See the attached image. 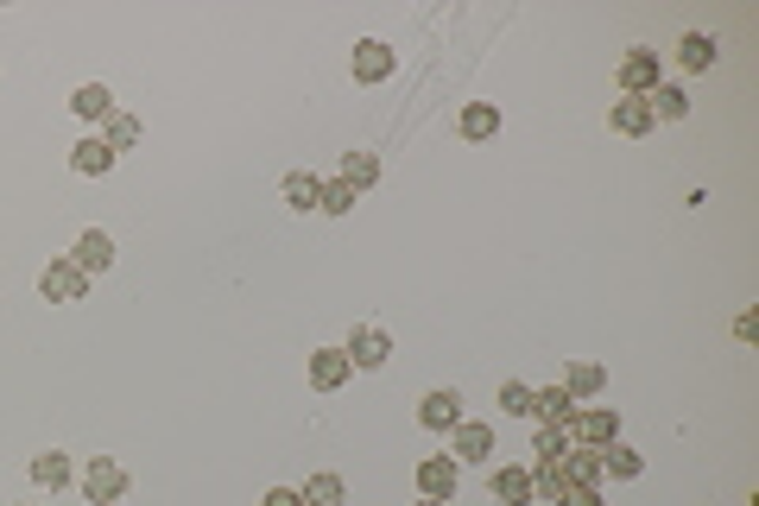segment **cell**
Segmentation results:
<instances>
[{
    "label": "cell",
    "instance_id": "cell-1",
    "mask_svg": "<svg viewBox=\"0 0 759 506\" xmlns=\"http://www.w3.org/2000/svg\"><path fill=\"white\" fill-rule=\"evenodd\" d=\"M38 298H45V304H82V298H89V273L76 266L70 253H57L45 273H38Z\"/></svg>",
    "mask_w": 759,
    "mask_h": 506
},
{
    "label": "cell",
    "instance_id": "cell-2",
    "mask_svg": "<svg viewBox=\"0 0 759 506\" xmlns=\"http://www.w3.org/2000/svg\"><path fill=\"white\" fill-rule=\"evenodd\" d=\"M570 443H588V450H602V443H614L620 437V411L614 405H576V418H570Z\"/></svg>",
    "mask_w": 759,
    "mask_h": 506
},
{
    "label": "cell",
    "instance_id": "cell-3",
    "mask_svg": "<svg viewBox=\"0 0 759 506\" xmlns=\"http://www.w3.org/2000/svg\"><path fill=\"white\" fill-rule=\"evenodd\" d=\"M399 70V51L386 45V38H361L349 57V76L361 82V89H374V82H386V76Z\"/></svg>",
    "mask_w": 759,
    "mask_h": 506
},
{
    "label": "cell",
    "instance_id": "cell-4",
    "mask_svg": "<svg viewBox=\"0 0 759 506\" xmlns=\"http://www.w3.org/2000/svg\"><path fill=\"white\" fill-rule=\"evenodd\" d=\"M82 494H89V506H114L127 494V469L114 462V455H89V469H82Z\"/></svg>",
    "mask_w": 759,
    "mask_h": 506
},
{
    "label": "cell",
    "instance_id": "cell-5",
    "mask_svg": "<svg viewBox=\"0 0 759 506\" xmlns=\"http://www.w3.org/2000/svg\"><path fill=\"white\" fill-rule=\"evenodd\" d=\"M349 367H361V374H374V367H386V354H393V336L386 329H374V323H354V336H349Z\"/></svg>",
    "mask_w": 759,
    "mask_h": 506
},
{
    "label": "cell",
    "instance_id": "cell-6",
    "mask_svg": "<svg viewBox=\"0 0 759 506\" xmlns=\"http://www.w3.org/2000/svg\"><path fill=\"white\" fill-rule=\"evenodd\" d=\"M455 481H462V462H455V455H425V462H418V494H425V501H455Z\"/></svg>",
    "mask_w": 759,
    "mask_h": 506
},
{
    "label": "cell",
    "instance_id": "cell-7",
    "mask_svg": "<svg viewBox=\"0 0 759 506\" xmlns=\"http://www.w3.org/2000/svg\"><path fill=\"white\" fill-rule=\"evenodd\" d=\"M418 425L437 430V437H450V430L462 425V393H450V386L425 393V399H418Z\"/></svg>",
    "mask_w": 759,
    "mask_h": 506
},
{
    "label": "cell",
    "instance_id": "cell-8",
    "mask_svg": "<svg viewBox=\"0 0 759 506\" xmlns=\"http://www.w3.org/2000/svg\"><path fill=\"white\" fill-rule=\"evenodd\" d=\"M70 260L89 278L108 273V266H114V234H108V228H82V234H76V248H70Z\"/></svg>",
    "mask_w": 759,
    "mask_h": 506
},
{
    "label": "cell",
    "instance_id": "cell-9",
    "mask_svg": "<svg viewBox=\"0 0 759 506\" xmlns=\"http://www.w3.org/2000/svg\"><path fill=\"white\" fill-rule=\"evenodd\" d=\"M620 89H627V96H652L658 89V51L632 45L627 57H620Z\"/></svg>",
    "mask_w": 759,
    "mask_h": 506
},
{
    "label": "cell",
    "instance_id": "cell-10",
    "mask_svg": "<svg viewBox=\"0 0 759 506\" xmlns=\"http://www.w3.org/2000/svg\"><path fill=\"white\" fill-rule=\"evenodd\" d=\"M450 455H455V462H487V455H494V425L462 418V425L450 430Z\"/></svg>",
    "mask_w": 759,
    "mask_h": 506
},
{
    "label": "cell",
    "instance_id": "cell-11",
    "mask_svg": "<svg viewBox=\"0 0 759 506\" xmlns=\"http://www.w3.org/2000/svg\"><path fill=\"white\" fill-rule=\"evenodd\" d=\"M114 158H121V152L108 146L101 133H89V140H76V152H70V172H76V177H108V172H114Z\"/></svg>",
    "mask_w": 759,
    "mask_h": 506
},
{
    "label": "cell",
    "instance_id": "cell-12",
    "mask_svg": "<svg viewBox=\"0 0 759 506\" xmlns=\"http://www.w3.org/2000/svg\"><path fill=\"white\" fill-rule=\"evenodd\" d=\"M607 127L614 133H627V140H639V133H652V108H646V96H620L614 108H607Z\"/></svg>",
    "mask_w": 759,
    "mask_h": 506
},
{
    "label": "cell",
    "instance_id": "cell-13",
    "mask_svg": "<svg viewBox=\"0 0 759 506\" xmlns=\"http://www.w3.org/2000/svg\"><path fill=\"white\" fill-rule=\"evenodd\" d=\"M487 494L501 506H531V469H494V475H487Z\"/></svg>",
    "mask_w": 759,
    "mask_h": 506
},
{
    "label": "cell",
    "instance_id": "cell-14",
    "mask_svg": "<svg viewBox=\"0 0 759 506\" xmlns=\"http://www.w3.org/2000/svg\"><path fill=\"white\" fill-rule=\"evenodd\" d=\"M349 374H354V367H349V354H342V349H317V354H310V386H317V393H336Z\"/></svg>",
    "mask_w": 759,
    "mask_h": 506
},
{
    "label": "cell",
    "instance_id": "cell-15",
    "mask_svg": "<svg viewBox=\"0 0 759 506\" xmlns=\"http://www.w3.org/2000/svg\"><path fill=\"white\" fill-rule=\"evenodd\" d=\"M455 133H462V140H494V133H501V108H494V101H469V108L455 114Z\"/></svg>",
    "mask_w": 759,
    "mask_h": 506
},
{
    "label": "cell",
    "instance_id": "cell-16",
    "mask_svg": "<svg viewBox=\"0 0 759 506\" xmlns=\"http://www.w3.org/2000/svg\"><path fill=\"white\" fill-rule=\"evenodd\" d=\"M531 418H538V425H570V418H576V399H570L563 386H538V393H531Z\"/></svg>",
    "mask_w": 759,
    "mask_h": 506
},
{
    "label": "cell",
    "instance_id": "cell-17",
    "mask_svg": "<svg viewBox=\"0 0 759 506\" xmlns=\"http://www.w3.org/2000/svg\"><path fill=\"white\" fill-rule=\"evenodd\" d=\"M563 393H570V399H602L607 374L595 367V361H570V367H563Z\"/></svg>",
    "mask_w": 759,
    "mask_h": 506
},
{
    "label": "cell",
    "instance_id": "cell-18",
    "mask_svg": "<svg viewBox=\"0 0 759 506\" xmlns=\"http://www.w3.org/2000/svg\"><path fill=\"white\" fill-rule=\"evenodd\" d=\"M563 475H570V487H602V450L570 443V455H563Z\"/></svg>",
    "mask_w": 759,
    "mask_h": 506
},
{
    "label": "cell",
    "instance_id": "cell-19",
    "mask_svg": "<svg viewBox=\"0 0 759 506\" xmlns=\"http://www.w3.org/2000/svg\"><path fill=\"white\" fill-rule=\"evenodd\" d=\"M715 57H722V45H715L708 32H683V38H678V64H683L690 76H703Z\"/></svg>",
    "mask_w": 759,
    "mask_h": 506
},
{
    "label": "cell",
    "instance_id": "cell-20",
    "mask_svg": "<svg viewBox=\"0 0 759 506\" xmlns=\"http://www.w3.org/2000/svg\"><path fill=\"white\" fill-rule=\"evenodd\" d=\"M602 475H614V481H632V475H646V455L632 450V443H602Z\"/></svg>",
    "mask_w": 759,
    "mask_h": 506
},
{
    "label": "cell",
    "instance_id": "cell-21",
    "mask_svg": "<svg viewBox=\"0 0 759 506\" xmlns=\"http://www.w3.org/2000/svg\"><path fill=\"white\" fill-rule=\"evenodd\" d=\"M70 108L76 114H82V121H108V114H114V89H108V82H82V89H76L70 96Z\"/></svg>",
    "mask_w": 759,
    "mask_h": 506
},
{
    "label": "cell",
    "instance_id": "cell-22",
    "mask_svg": "<svg viewBox=\"0 0 759 506\" xmlns=\"http://www.w3.org/2000/svg\"><path fill=\"white\" fill-rule=\"evenodd\" d=\"M563 494H570V475H563V462H538V469H531V501L557 506Z\"/></svg>",
    "mask_w": 759,
    "mask_h": 506
},
{
    "label": "cell",
    "instance_id": "cell-23",
    "mask_svg": "<svg viewBox=\"0 0 759 506\" xmlns=\"http://www.w3.org/2000/svg\"><path fill=\"white\" fill-rule=\"evenodd\" d=\"M32 481H38V487H51V494H57V487H70V455H64V450L32 455Z\"/></svg>",
    "mask_w": 759,
    "mask_h": 506
},
{
    "label": "cell",
    "instance_id": "cell-24",
    "mask_svg": "<svg viewBox=\"0 0 759 506\" xmlns=\"http://www.w3.org/2000/svg\"><path fill=\"white\" fill-rule=\"evenodd\" d=\"M336 177H342V184H354V197H361V190H374V184H380V158H374V152H349Z\"/></svg>",
    "mask_w": 759,
    "mask_h": 506
},
{
    "label": "cell",
    "instance_id": "cell-25",
    "mask_svg": "<svg viewBox=\"0 0 759 506\" xmlns=\"http://www.w3.org/2000/svg\"><path fill=\"white\" fill-rule=\"evenodd\" d=\"M646 108H652V121H683V114H690V96H683L678 82H658L652 96H646Z\"/></svg>",
    "mask_w": 759,
    "mask_h": 506
},
{
    "label": "cell",
    "instance_id": "cell-26",
    "mask_svg": "<svg viewBox=\"0 0 759 506\" xmlns=\"http://www.w3.org/2000/svg\"><path fill=\"white\" fill-rule=\"evenodd\" d=\"M304 506H349V481L342 475H310L304 481Z\"/></svg>",
    "mask_w": 759,
    "mask_h": 506
},
{
    "label": "cell",
    "instance_id": "cell-27",
    "mask_svg": "<svg viewBox=\"0 0 759 506\" xmlns=\"http://www.w3.org/2000/svg\"><path fill=\"white\" fill-rule=\"evenodd\" d=\"M278 190H285V202H292V209H317V190H323V177H310V172H285V184H278Z\"/></svg>",
    "mask_w": 759,
    "mask_h": 506
},
{
    "label": "cell",
    "instance_id": "cell-28",
    "mask_svg": "<svg viewBox=\"0 0 759 506\" xmlns=\"http://www.w3.org/2000/svg\"><path fill=\"white\" fill-rule=\"evenodd\" d=\"M531 455H538V462H563V455H570V430H563V425H538Z\"/></svg>",
    "mask_w": 759,
    "mask_h": 506
},
{
    "label": "cell",
    "instance_id": "cell-29",
    "mask_svg": "<svg viewBox=\"0 0 759 506\" xmlns=\"http://www.w3.org/2000/svg\"><path fill=\"white\" fill-rule=\"evenodd\" d=\"M101 140H108L114 152L140 146V121H133V114H108V121H101Z\"/></svg>",
    "mask_w": 759,
    "mask_h": 506
},
{
    "label": "cell",
    "instance_id": "cell-30",
    "mask_svg": "<svg viewBox=\"0 0 759 506\" xmlns=\"http://www.w3.org/2000/svg\"><path fill=\"white\" fill-rule=\"evenodd\" d=\"M317 209H323V216H349V209H354V184L329 177L323 190H317Z\"/></svg>",
    "mask_w": 759,
    "mask_h": 506
},
{
    "label": "cell",
    "instance_id": "cell-31",
    "mask_svg": "<svg viewBox=\"0 0 759 506\" xmlns=\"http://www.w3.org/2000/svg\"><path fill=\"white\" fill-rule=\"evenodd\" d=\"M501 405L506 418H531V386L526 380H501Z\"/></svg>",
    "mask_w": 759,
    "mask_h": 506
},
{
    "label": "cell",
    "instance_id": "cell-32",
    "mask_svg": "<svg viewBox=\"0 0 759 506\" xmlns=\"http://www.w3.org/2000/svg\"><path fill=\"white\" fill-rule=\"evenodd\" d=\"M557 506H607V501H602V487H570Z\"/></svg>",
    "mask_w": 759,
    "mask_h": 506
},
{
    "label": "cell",
    "instance_id": "cell-33",
    "mask_svg": "<svg viewBox=\"0 0 759 506\" xmlns=\"http://www.w3.org/2000/svg\"><path fill=\"white\" fill-rule=\"evenodd\" d=\"M260 506H304V494H298V487H273Z\"/></svg>",
    "mask_w": 759,
    "mask_h": 506
},
{
    "label": "cell",
    "instance_id": "cell-34",
    "mask_svg": "<svg viewBox=\"0 0 759 506\" xmlns=\"http://www.w3.org/2000/svg\"><path fill=\"white\" fill-rule=\"evenodd\" d=\"M418 506H450V501H418Z\"/></svg>",
    "mask_w": 759,
    "mask_h": 506
},
{
    "label": "cell",
    "instance_id": "cell-35",
    "mask_svg": "<svg viewBox=\"0 0 759 506\" xmlns=\"http://www.w3.org/2000/svg\"><path fill=\"white\" fill-rule=\"evenodd\" d=\"M114 506H121V501H114Z\"/></svg>",
    "mask_w": 759,
    "mask_h": 506
}]
</instances>
